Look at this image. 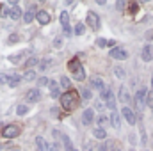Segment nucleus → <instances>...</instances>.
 Here are the masks:
<instances>
[{"label":"nucleus","mask_w":153,"mask_h":151,"mask_svg":"<svg viewBox=\"0 0 153 151\" xmlns=\"http://www.w3.org/2000/svg\"><path fill=\"white\" fill-rule=\"evenodd\" d=\"M109 148H111V144L105 141V142H102L100 144V148H98V151H109Z\"/></svg>","instance_id":"obj_37"},{"label":"nucleus","mask_w":153,"mask_h":151,"mask_svg":"<svg viewBox=\"0 0 153 151\" xmlns=\"http://www.w3.org/2000/svg\"><path fill=\"white\" fill-rule=\"evenodd\" d=\"M62 32H64L66 38H70V36H71V29H70V25H64V27H62Z\"/></svg>","instance_id":"obj_40"},{"label":"nucleus","mask_w":153,"mask_h":151,"mask_svg":"<svg viewBox=\"0 0 153 151\" xmlns=\"http://www.w3.org/2000/svg\"><path fill=\"white\" fill-rule=\"evenodd\" d=\"M85 23H87L93 30H98V29H100V18H98V14L93 13V11H89L87 16H85Z\"/></svg>","instance_id":"obj_4"},{"label":"nucleus","mask_w":153,"mask_h":151,"mask_svg":"<svg viewBox=\"0 0 153 151\" xmlns=\"http://www.w3.org/2000/svg\"><path fill=\"white\" fill-rule=\"evenodd\" d=\"M128 137H130V142H132V144H135V135H128Z\"/></svg>","instance_id":"obj_48"},{"label":"nucleus","mask_w":153,"mask_h":151,"mask_svg":"<svg viewBox=\"0 0 153 151\" xmlns=\"http://www.w3.org/2000/svg\"><path fill=\"white\" fill-rule=\"evenodd\" d=\"M29 110H30V109H29L27 105H18V107H16V114H18V115H25V114H29Z\"/></svg>","instance_id":"obj_25"},{"label":"nucleus","mask_w":153,"mask_h":151,"mask_svg":"<svg viewBox=\"0 0 153 151\" xmlns=\"http://www.w3.org/2000/svg\"><path fill=\"white\" fill-rule=\"evenodd\" d=\"M91 87H93V89L102 91V89L105 87V84H103V80H102V78H93V80H91Z\"/></svg>","instance_id":"obj_19"},{"label":"nucleus","mask_w":153,"mask_h":151,"mask_svg":"<svg viewBox=\"0 0 153 151\" xmlns=\"http://www.w3.org/2000/svg\"><path fill=\"white\" fill-rule=\"evenodd\" d=\"M36 144H38L39 151H46V142H45L43 137H36Z\"/></svg>","instance_id":"obj_26"},{"label":"nucleus","mask_w":153,"mask_h":151,"mask_svg":"<svg viewBox=\"0 0 153 151\" xmlns=\"http://www.w3.org/2000/svg\"><path fill=\"white\" fill-rule=\"evenodd\" d=\"M144 151H150V150H144Z\"/></svg>","instance_id":"obj_51"},{"label":"nucleus","mask_w":153,"mask_h":151,"mask_svg":"<svg viewBox=\"0 0 153 151\" xmlns=\"http://www.w3.org/2000/svg\"><path fill=\"white\" fill-rule=\"evenodd\" d=\"M130 151H134V150H130Z\"/></svg>","instance_id":"obj_54"},{"label":"nucleus","mask_w":153,"mask_h":151,"mask_svg":"<svg viewBox=\"0 0 153 151\" xmlns=\"http://www.w3.org/2000/svg\"><path fill=\"white\" fill-rule=\"evenodd\" d=\"M116 76H117V78H123V76H125V71L117 68V70H116Z\"/></svg>","instance_id":"obj_44"},{"label":"nucleus","mask_w":153,"mask_h":151,"mask_svg":"<svg viewBox=\"0 0 153 151\" xmlns=\"http://www.w3.org/2000/svg\"><path fill=\"white\" fill-rule=\"evenodd\" d=\"M141 57H143V61H144V62H150V61L153 59L152 48H150V46H144V48H143V52H141Z\"/></svg>","instance_id":"obj_13"},{"label":"nucleus","mask_w":153,"mask_h":151,"mask_svg":"<svg viewBox=\"0 0 153 151\" xmlns=\"http://www.w3.org/2000/svg\"><path fill=\"white\" fill-rule=\"evenodd\" d=\"M22 80H25V82H34V80H36V71H34V70L25 71V73L22 75Z\"/></svg>","instance_id":"obj_18"},{"label":"nucleus","mask_w":153,"mask_h":151,"mask_svg":"<svg viewBox=\"0 0 153 151\" xmlns=\"http://www.w3.org/2000/svg\"><path fill=\"white\" fill-rule=\"evenodd\" d=\"M107 123H109V117H107V115H103V114H102V115H98V124H100L98 128H103Z\"/></svg>","instance_id":"obj_29"},{"label":"nucleus","mask_w":153,"mask_h":151,"mask_svg":"<svg viewBox=\"0 0 153 151\" xmlns=\"http://www.w3.org/2000/svg\"><path fill=\"white\" fill-rule=\"evenodd\" d=\"M80 66H82V64H80V61H78V59H71V61L68 62V70H70L71 73L75 71L76 68H80Z\"/></svg>","instance_id":"obj_22"},{"label":"nucleus","mask_w":153,"mask_h":151,"mask_svg":"<svg viewBox=\"0 0 153 151\" xmlns=\"http://www.w3.org/2000/svg\"><path fill=\"white\" fill-rule=\"evenodd\" d=\"M112 151H121V150H112Z\"/></svg>","instance_id":"obj_49"},{"label":"nucleus","mask_w":153,"mask_h":151,"mask_svg":"<svg viewBox=\"0 0 153 151\" xmlns=\"http://www.w3.org/2000/svg\"><path fill=\"white\" fill-rule=\"evenodd\" d=\"M73 78H75L76 82H82V80H85V71H84V66L76 68L75 71H73Z\"/></svg>","instance_id":"obj_15"},{"label":"nucleus","mask_w":153,"mask_h":151,"mask_svg":"<svg viewBox=\"0 0 153 151\" xmlns=\"http://www.w3.org/2000/svg\"><path fill=\"white\" fill-rule=\"evenodd\" d=\"M0 14H2V18H7V16H9V7H7V5L2 7V9H0Z\"/></svg>","instance_id":"obj_39"},{"label":"nucleus","mask_w":153,"mask_h":151,"mask_svg":"<svg viewBox=\"0 0 153 151\" xmlns=\"http://www.w3.org/2000/svg\"><path fill=\"white\" fill-rule=\"evenodd\" d=\"M50 64H52V59H43V61H39V71H45L46 68H50Z\"/></svg>","instance_id":"obj_23"},{"label":"nucleus","mask_w":153,"mask_h":151,"mask_svg":"<svg viewBox=\"0 0 153 151\" xmlns=\"http://www.w3.org/2000/svg\"><path fill=\"white\" fill-rule=\"evenodd\" d=\"M36 20H38V23H41V25H48V23H50V14H48V11H38V13H36Z\"/></svg>","instance_id":"obj_10"},{"label":"nucleus","mask_w":153,"mask_h":151,"mask_svg":"<svg viewBox=\"0 0 153 151\" xmlns=\"http://www.w3.org/2000/svg\"><path fill=\"white\" fill-rule=\"evenodd\" d=\"M125 7H126V2H123V0H121V2H116V9H117V11H123Z\"/></svg>","instance_id":"obj_38"},{"label":"nucleus","mask_w":153,"mask_h":151,"mask_svg":"<svg viewBox=\"0 0 153 151\" xmlns=\"http://www.w3.org/2000/svg\"><path fill=\"white\" fill-rule=\"evenodd\" d=\"M137 9H139L137 4H130V11H132V13H137Z\"/></svg>","instance_id":"obj_45"},{"label":"nucleus","mask_w":153,"mask_h":151,"mask_svg":"<svg viewBox=\"0 0 153 151\" xmlns=\"http://www.w3.org/2000/svg\"><path fill=\"white\" fill-rule=\"evenodd\" d=\"M84 151H91V144H89V142L84 144Z\"/></svg>","instance_id":"obj_46"},{"label":"nucleus","mask_w":153,"mask_h":151,"mask_svg":"<svg viewBox=\"0 0 153 151\" xmlns=\"http://www.w3.org/2000/svg\"><path fill=\"white\" fill-rule=\"evenodd\" d=\"M25 100H27L29 103H38L39 100H41V91H39V89H30V91L25 94Z\"/></svg>","instance_id":"obj_8"},{"label":"nucleus","mask_w":153,"mask_h":151,"mask_svg":"<svg viewBox=\"0 0 153 151\" xmlns=\"http://www.w3.org/2000/svg\"><path fill=\"white\" fill-rule=\"evenodd\" d=\"M109 121L112 123V126H114L116 130H119V128H121V115H119L117 112H112V115L109 117Z\"/></svg>","instance_id":"obj_14"},{"label":"nucleus","mask_w":153,"mask_h":151,"mask_svg":"<svg viewBox=\"0 0 153 151\" xmlns=\"http://www.w3.org/2000/svg\"><path fill=\"white\" fill-rule=\"evenodd\" d=\"M22 16H23V13H22V9H20L18 5H14V7H11V9H9V18H13L14 21H18Z\"/></svg>","instance_id":"obj_11"},{"label":"nucleus","mask_w":153,"mask_h":151,"mask_svg":"<svg viewBox=\"0 0 153 151\" xmlns=\"http://www.w3.org/2000/svg\"><path fill=\"white\" fill-rule=\"evenodd\" d=\"M46 151H59V148H57L55 144H48V142H46Z\"/></svg>","instance_id":"obj_41"},{"label":"nucleus","mask_w":153,"mask_h":151,"mask_svg":"<svg viewBox=\"0 0 153 151\" xmlns=\"http://www.w3.org/2000/svg\"><path fill=\"white\" fill-rule=\"evenodd\" d=\"M73 32H75L76 36H82V34L85 32V27H84V23H76V25H75V30H73Z\"/></svg>","instance_id":"obj_28"},{"label":"nucleus","mask_w":153,"mask_h":151,"mask_svg":"<svg viewBox=\"0 0 153 151\" xmlns=\"http://www.w3.org/2000/svg\"><path fill=\"white\" fill-rule=\"evenodd\" d=\"M109 53H111V57L116 59V61H126L128 59V52L123 50V48H112Z\"/></svg>","instance_id":"obj_6"},{"label":"nucleus","mask_w":153,"mask_h":151,"mask_svg":"<svg viewBox=\"0 0 153 151\" xmlns=\"http://www.w3.org/2000/svg\"><path fill=\"white\" fill-rule=\"evenodd\" d=\"M53 46H55V48H61V46H62V39L61 38L53 39Z\"/></svg>","instance_id":"obj_42"},{"label":"nucleus","mask_w":153,"mask_h":151,"mask_svg":"<svg viewBox=\"0 0 153 151\" xmlns=\"http://www.w3.org/2000/svg\"><path fill=\"white\" fill-rule=\"evenodd\" d=\"M50 96L53 98V100H57V98H61V91L55 87V89H52V93H50Z\"/></svg>","instance_id":"obj_36"},{"label":"nucleus","mask_w":153,"mask_h":151,"mask_svg":"<svg viewBox=\"0 0 153 151\" xmlns=\"http://www.w3.org/2000/svg\"><path fill=\"white\" fill-rule=\"evenodd\" d=\"M39 64V59H36V57H30L27 62H25V66H29V68H34V66H38Z\"/></svg>","instance_id":"obj_30"},{"label":"nucleus","mask_w":153,"mask_h":151,"mask_svg":"<svg viewBox=\"0 0 153 151\" xmlns=\"http://www.w3.org/2000/svg\"><path fill=\"white\" fill-rule=\"evenodd\" d=\"M80 94H82L84 100H89V98H91V91H89V89H80Z\"/></svg>","instance_id":"obj_34"},{"label":"nucleus","mask_w":153,"mask_h":151,"mask_svg":"<svg viewBox=\"0 0 153 151\" xmlns=\"http://www.w3.org/2000/svg\"><path fill=\"white\" fill-rule=\"evenodd\" d=\"M134 100H135L139 110H143V109L146 107V89H139V91L134 94Z\"/></svg>","instance_id":"obj_5"},{"label":"nucleus","mask_w":153,"mask_h":151,"mask_svg":"<svg viewBox=\"0 0 153 151\" xmlns=\"http://www.w3.org/2000/svg\"><path fill=\"white\" fill-rule=\"evenodd\" d=\"M152 112H153V107H152Z\"/></svg>","instance_id":"obj_52"},{"label":"nucleus","mask_w":153,"mask_h":151,"mask_svg":"<svg viewBox=\"0 0 153 151\" xmlns=\"http://www.w3.org/2000/svg\"><path fill=\"white\" fill-rule=\"evenodd\" d=\"M18 135H20V126H16V124H7L2 130V137H5V139H14Z\"/></svg>","instance_id":"obj_3"},{"label":"nucleus","mask_w":153,"mask_h":151,"mask_svg":"<svg viewBox=\"0 0 153 151\" xmlns=\"http://www.w3.org/2000/svg\"><path fill=\"white\" fill-rule=\"evenodd\" d=\"M22 18H23V21H25V23H32V21H34V13L27 11V13H25Z\"/></svg>","instance_id":"obj_27"},{"label":"nucleus","mask_w":153,"mask_h":151,"mask_svg":"<svg viewBox=\"0 0 153 151\" xmlns=\"http://www.w3.org/2000/svg\"><path fill=\"white\" fill-rule=\"evenodd\" d=\"M61 139H62V144H64V150L66 151H78L73 146V142H71V139L68 137V135H61Z\"/></svg>","instance_id":"obj_12"},{"label":"nucleus","mask_w":153,"mask_h":151,"mask_svg":"<svg viewBox=\"0 0 153 151\" xmlns=\"http://www.w3.org/2000/svg\"><path fill=\"white\" fill-rule=\"evenodd\" d=\"M119 100H121L123 103H126V101L130 100V96H128V91H126V87H125V85H121V87H119Z\"/></svg>","instance_id":"obj_20"},{"label":"nucleus","mask_w":153,"mask_h":151,"mask_svg":"<svg viewBox=\"0 0 153 151\" xmlns=\"http://www.w3.org/2000/svg\"><path fill=\"white\" fill-rule=\"evenodd\" d=\"M0 84H9V73H0Z\"/></svg>","instance_id":"obj_35"},{"label":"nucleus","mask_w":153,"mask_h":151,"mask_svg":"<svg viewBox=\"0 0 153 151\" xmlns=\"http://www.w3.org/2000/svg\"><path fill=\"white\" fill-rule=\"evenodd\" d=\"M93 135H94L98 141L107 139V132H105V128H94V130H93Z\"/></svg>","instance_id":"obj_16"},{"label":"nucleus","mask_w":153,"mask_h":151,"mask_svg":"<svg viewBox=\"0 0 153 151\" xmlns=\"http://www.w3.org/2000/svg\"><path fill=\"white\" fill-rule=\"evenodd\" d=\"M100 94H102V101L105 103V107L107 109H116V98H114V93L109 89V87H103L102 91H100Z\"/></svg>","instance_id":"obj_2"},{"label":"nucleus","mask_w":153,"mask_h":151,"mask_svg":"<svg viewBox=\"0 0 153 151\" xmlns=\"http://www.w3.org/2000/svg\"><path fill=\"white\" fill-rule=\"evenodd\" d=\"M107 44H109V41H107V39H103V38L96 39V46H100V48H105Z\"/></svg>","instance_id":"obj_33"},{"label":"nucleus","mask_w":153,"mask_h":151,"mask_svg":"<svg viewBox=\"0 0 153 151\" xmlns=\"http://www.w3.org/2000/svg\"><path fill=\"white\" fill-rule=\"evenodd\" d=\"M18 41H20V36L18 34H13V36H9V39H7V44H14Z\"/></svg>","instance_id":"obj_32"},{"label":"nucleus","mask_w":153,"mask_h":151,"mask_svg":"<svg viewBox=\"0 0 153 151\" xmlns=\"http://www.w3.org/2000/svg\"><path fill=\"white\" fill-rule=\"evenodd\" d=\"M121 115H123V117L126 119V123L132 124V126H134L135 121H137V119H135V114H134V110H132L130 107H123V109H121Z\"/></svg>","instance_id":"obj_7"},{"label":"nucleus","mask_w":153,"mask_h":151,"mask_svg":"<svg viewBox=\"0 0 153 151\" xmlns=\"http://www.w3.org/2000/svg\"><path fill=\"white\" fill-rule=\"evenodd\" d=\"M20 82H22V75H18V73L9 75V85H11V87H16Z\"/></svg>","instance_id":"obj_17"},{"label":"nucleus","mask_w":153,"mask_h":151,"mask_svg":"<svg viewBox=\"0 0 153 151\" xmlns=\"http://www.w3.org/2000/svg\"><path fill=\"white\" fill-rule=\"evenodd\" d=\"M93 121H94V110H93V109H85L84 114H82V123H84L85 126H89Z\"/></svg>","instance_id":"obj_9"},{"label":"nucleus","mask_w":153,"mask_h":151,"mask_svg":"<svg viewBox=\"0 0 153 151\" xmlns=\"http://www.w3.org/2000/svg\"><path fill=\"white\" fill-rule=\"evenodd\" d=\"M13 151H18V150H13Z\"/></svg>","instance_id":"obj_50"},{"label":"nucleus","mask_w":153,"mask_h":151,"mask_svg":"<svg viewBox=\"0 0 153 151\" xmlns=\"http://www.w3.org/2000/svg\"><path fill=\"white\" fill-rule=\"evenodd\" d=\"M0 150H2V146H0Z\"/></svg>","instance_id":"obj_53"},{"label":"nucleus","mask_w":153,"mask_h":151,"mask_svg":"<svg viewBox=\"0 0 153 151\" xmlns=\"http://www.w3.org/2000/svg\"><path fill=\"white\" fill-rule=\"evenodd\" d=\"M59 85H61L62 89H68V91H70L71 82H70V78H68V76H62V78H61V82H59Z\"/></svg>","instance_id":"obj_24"},{"label":"nucleus","mask_w":153,"mask_h":151,"mask_svg":"<svg viewBox=\"0 0 153 151\" xmlns=\"http://www.w3.org/2000/svg\"><path fill=\"white\" fill-rule=\"evenodd\" d=\"M76 103H78V93L76 91L70 89V91L61 94V105H62L64 110H73L76 107Z\"/></svg>","instance_id":"obj_1"},{"label":"nucleus","mask_w":153,"mask_h":151,"mask_svg":"<svg viewBox=\"0 0 153 151\" xmlns=\"http://www.w3.org/2000/svg\"><path fill=\"white\" fill-rule=\"evenodd\" d=\"M38 82H39V85H48V78L46 76H41Z\"/></svg>","instance_id":"obj_43"},{"label":"nucleus","mask_w":153,"mask_h":151,"mask_svg":"<svg viewBox=\"0 0 153 151\" xmlns=\"http://www.w3.org/2000/svg\"><path fill=\"white\" fill-rule=\"evenodd\" d=\"M53 137H57V139H61V132H57V130H53Z\"/></svg>","instance_id":"obj_47"},{"label":"nucleus","mask_w":153,"mask_h":151,"mask_svg":"<svg viewBox=\"0 0 153 151\" xmlns=\"http://www.w3.org/2000/svg\"><path fill=\"white\" fill-rule=\"evenodd\" d=\"M146 105L153 107V91H148V89H146Z\"/></svg>","instance_id":"obj_31"},{"label":"nucleus","mask_w":153,"mask_h":151,"mask_svg":"<svg viewBox=\"0 0 153 151\" xmlns=\"http://www.w3.org/2000/svg\"><path fill=\"white\" fill-rule=\"evenodd\" d=\"M59 21H61L62 27H64V25H70V13H68V11H62L61 16H59Z\"/></svg>","instance_id":"obj_21"}]
</instances>
